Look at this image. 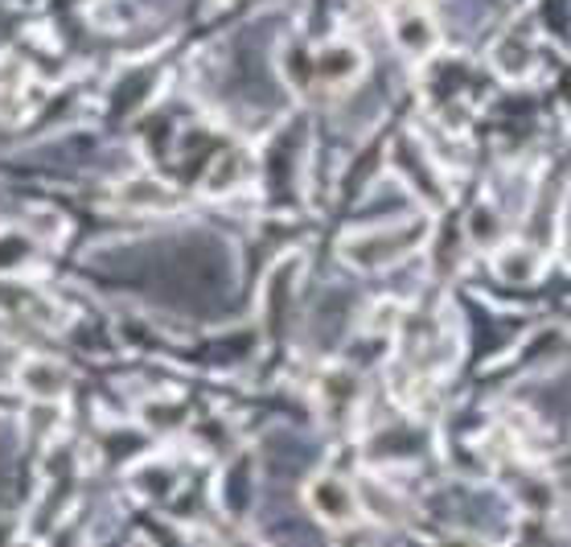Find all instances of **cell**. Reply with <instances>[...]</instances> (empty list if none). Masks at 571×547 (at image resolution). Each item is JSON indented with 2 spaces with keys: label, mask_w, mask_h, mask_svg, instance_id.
I'll list each match as a JSON object with an SVG mask.
<instances>
[{
  "label": "cell",
  "mask_w": 571,
  "mask_h": 547,
  "mask_svg": "<svg viewBox=\"0 0 571 547\" xmlns=\"http://www.w3.org/2000/svg\"><path fill=\"white\" fill-rule=\"evenodd\" d=\"M309 506H312V515H321L325 523H333V527H341V523H350V518L358 515L354 490L345 482H338V478H317V482L309 485Z\"/></svg>",
  "instance_id": "3"
},
{
  "label": "cell",
  "mask_w": 571,
  "mask_h": 547,
  "mask_svg": "<svg viewBox=\"0 0 571 547\" xmlns=\"http://www.w3.org/2000/svg\"><path fill=\"white\" fill-rule=\"evenodd\" d=\"M321 75L329 78V83H345V78H354L358 75V66H362V58H358V50L354 46H325L321 50Z\"/></svg>",
  "instance_id": "5"
},
{
  "label": "cell",
  "mask_w": 571,
  "mask_h": 547,
  "mask_svg": "<svg viewBox=\"0 0 571 547\" xmlns=\"http://www.w3.org/2000/svg\"><path fill=\"white\" fill-rule=\"evenodd\" d=\"M563 260L571 264V231H568V239H563Z\"/></svg>",
  "instance_id": "8"
},
{
  "label": "cell",
  "mask_w": 571,
  "mask_h": 547,
  "mask_svg": "<svg viewBox=\"0 0 571 547\" xmlns=\"http://www.w3.org/2000/svg\"><path fill=\"white\" fill-rule=\"evenodd\" d=\"M21 383H25V391L37 395V400H58L66 391L63 367H54V362H46V359L25 362V367H21Z\"/></svg>",
  "instance_id": "4"
},
{
  "label": "cell",
  "mask_w": 571,
  "mask_h": 547,
  "mask_svg": "<svg viewBox=\"0 0 571 547\" xmlns=\"http://www.w3.org/2000/svg\"><path fill=\"white\" fill-rule=\"evenodd\" d=\"M391 37H395V46L403 54H411V58H428L436 46H440V30H436V17L416 4V0H399L395 9H391Z\"/></svg>",
  "instance_id": "2"
},
{
  "label": "cell",
  "mask_w": 571,
  "mask_h": 547,
  "mask_svg": "<svg viewBox=\"0 0 571 547\" xmlns=\"http://www.w3.org/2000/svg\"><path fill=\"white\" fill-rule=\"evenodd\" d=\"M424 222H407V227H383V231H366L345 239V260L358 267H383L391 260H399L424 239Z\"/></svg>",
  "instance_id": "1"
},
{
  "label": "cell",
  "mask_w": 571,
  "mask_h": 547,
  "mask_svg": "<svg viewBox=\"0 0 571 547\" xmlns=\"http://www.w3.org/2000/svg\"><path fill=\"white\" fill-rule=\"evenodd\" d=\"M497 272L514 284L535 281V276H539V255H535L530 248H506L502 255H497Z\"/></svg>",
  "instance_id": "6"
},
{
  "label": "cell",
  "mask_w": 571,
  "mask_h": 547,
  "mask_svg": "<svg viewBox=\"0 0 571 547\" xmlns=\"http://www.w3.org/2000/svg\"><path fill=\"white\" fill-rule=\"evenodd\" d=\"M30 260V239H21L17 231H0V272H13Z\"/></svg>",
  "instance_id": "7"
}]
</instances>
